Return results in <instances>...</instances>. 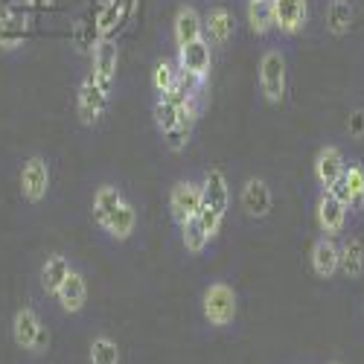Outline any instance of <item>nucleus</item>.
I'll return each instance as SVG.
<instances>
[{"mask_svg": "<svg viewBox=\"0 0 364 364\" xmlns=\"http://www.w3.org/2000/svg\"><path fill=\"white\" fill-rule=\"evenodd\" d=\"M230 210V184L228 175L219 166H210L201 175V210H198V225L204 228L207 239L213 242L222 233V225Z\"/></svg>", "mask_w": 364, "mask_h": 364, "instance_id": "nucleus-1", "label": "nucleus"}, {"mask_svg": "<svg viewBox=\"0 0 364 364\" xmlns=\"http://www.w3.org/2000/svg\"><path fill=\"white\" fill-rule=\"evenodd\" d=\"M257 87L268 105H283L289 97V58L280 47H265L257 68Z\"/></svg>", "mask_w": 364, "mask_h": 364, "instance_id": "nucleus-2", "label": "nucleus"}, {"mask_svg": "<svg viewBox=\"0 0 364 364\" xmlns=\"http://www.w3.org/2000/svg\"><path fill=\"white\" fill-rule=\"evenodd\" d=\"M201 318L213 329H230L239 318V294L228 280H213L201 291Z\"/></svg>", "mask_w": 364, "mask_h": 364, "instance_id": "nucleus-3", "label": "nucleus"}, {"mask_svg": "<svg viewBox=\"0 0 364 364\" xmlns=\"http://www.w3.org/2000/svg\"><path fill=\"white\" fill-rule=\"evenodd\" d=\"M175 65L181 70V79H187L193 87L207 90L210 82V68H213V47L207 38H198L193 44L178 47L175 53Z\"/></svg>", "mask_w": 364, "mask_h": 364, "instance_id": "nucleus-4", "label": "nucleus"}, {"mask_svg": "<svg viewBox=\"0 0 364 364\" xmlns=\"http://www.w3.org/2000/svg\"><path fill=\"white\" fill-rule=\"evenodd\" d=\"M108 105H111V90L102 87L94 73H85L79 87H76V117H79V123L87 126V129H94L102 123V117L108 114Z\"/></svg>", "mask_w": 364, "mask_h": 364, "instance_id": "nucleus-5", "label": "nucleus"}, {"mask_svg": "<svg viewBox=\"0 0 364 364\" xmlns=\"http://www.w3.org/2000/svg\"><path fill=\"white\" fill-rule=\"evenodd\" d=\"M236 201H239V210H242V216L245 219L265 222L271 216V210H274V190H271V184L265 178L251 175V178L242 181Z\"/></svg>", "mask_w": 364, "mask_h": 364, "instance_id": "nucleus-6", "label": "nucleus"}, {"mask_svg": "<svg viewBox=\"0 0 364 364\" xmlns=\"http://www.w3.org/2000/svg\"><path fill=\"white\" fill-rule=\"evenodd\" d=\"M53 169L44 155H29L21 164V196L26 204H41L50 196Z\"/></svg>", "mask_w": 364, "mask_h": 364, "instance_id": "nucleus-7", "label": "nucleus"}, {"mask_svg": "<svg viewBox=\"0 0 364 364\" xmlns=\"http://www.w3.org/2000/svg\"><path fill=\"white\" fill-rule=\"evenodd\" d=\"M166 207H169V219L175 222V228L196 219L201 210V181H196V178L175 181L166 196Z\"/></svg>", "mask_w": 364, "mask_h": 364, "instance_id": "nucleus-8", "label": "nucleus"}, {"mask_svg": "<svg viewBox=\"0 0 364 364\" xmlns=\"http://www.w3.org/2000/svg\"><path fill=\"white\" fill-rule=\"evenodd\" d=\"M315 225H318L321 236L341 239L347 233V225H350L347 204H341L329 190H318V198H315Z\"/></svg>", "mask_w": 364, "mask_h": 364, "instance_id": "nucleus-9", "label": "nucleus"}, {"mask_svg": "<svg viewBox=\"0 0 364 364\" xmlns=\"http://www.w3.org/2000/svg\"><path fill=\"white\" fill-rule=\"evenodd\" d=\"M29 29H33V18L29 12L18 4H6L0 6V50L4 53H15L26 44Z\"/></svg>", "mask_w": 364, "mask_h": 364, "instance_id": "nucleus-10", "label": "nucleus"}, {"mask_svg": "<svg viewBox=\"0 0 364 364\" xmlns=\"http://www.w3.org/2000/svg\"><path fill=\"white\" fill-rule=\"evenodd\" d=\"M271 18H274V33L283 38L300 36L309 23V0H268Z\"/></svg>", "mask_w": 364, "mask_h": 364, "instance_id": "nucleus-11", "label": "nucleus"}, {"mask_svg": "<svg viewBox=\"0 0 364 364\" xmlns=\"http://www.w3.org/2000/svg\"><path fill=\"white\" fill-rule=\"evenodd\" d=\"M347 164H350V158L338 143H323L318 149L315 161H312V178H315L318 190H329L332 184H336V181L344 175Z\"/></svg>", "mask_w": 364, "mask_h": 364, "instance_id": "nucleus-12", "label": "nucleus"}, {"mask_svg": "<svg viewBox=\"0 0 364 364\" xmlns=\"http://www.w3.org/2000/svg\"><path fill=\"white\" fill-rule=\"evenodd\" d=\"M204 21V38L210 41V47H219L225 50L233 38H236V15L225 6V4H213L207 6V12L201 15Z\"/></svg>", "mask_w": 364, "mask_h": 364, "instance_id": "nucleus-13", "label": "nucleus"}, {"mask_svg": "<svg viewBox=\"0 0 364 364\" xmlns=\"http://www.w3.org/2000/svg\"><path fill=\"white\" fill-rule=\"evenodd\" d=\"M117 70H119V44L114 38H100L90 47V73L102 87H114L117 82Z\"/></svg>", "mask_w": 364, "mask_h": 364, "instance_id": "nucleus-14", "label": "nucleus"}, {"mask_svg": "<svg viewBox=\"0 0 364 364\" xmlns=\"http://www.w3.org/2000/svg\"><path fill=\"white\" fill-rule=\"evenodd\" d=\"M309 268L318 280H332L338 274V239L332 236H315L309 248Z\"/></svg>", "mask_w": 364, "mask_h": 364, "instance_id": "nucleus-15", "label": "nucleus"}, {"mask_svg": "<svg viewBox=\"0 0 364 364\" xmlns=\"http://www.w3.org/2000/svg\"><path fill=\"white\" fill-rule=\"evenodd\" d=\"M87 294H90V289H87V277L82 274L79 268H73L70 274L65 277V283L58 286V291H55L53 297H55L58 309H62L65 315H79V312L87 306Z\"/></svg>", "mask_w": 364, "mask_h": 364, "instance_id": "nucleus-16", "label": "nucleus"}, {"mask_svg": "<svg viewBox=\"0 0 364 364\" xmlns=\"http://www.w3.org/2000/svg\"><path fill=\"white\" fill-rule=\"evenodd\" d=\"M123 201H126L123 187L111 184V181L100 184V187L94 190V198H90V216H94V225H97L100 230H105V225L111 222V216L117 213L119 207H123Z\"/></svg>", "mask_w": 364, "mask_h": 364, "instance_id": "nucleus-17", "label": "nucleus"}, {"mask_svg": "<svg viewBox=\"0 0 364 364\" xmlns=\"http://www.w3.org/2000/svg\"><path fill=\"white\" fill-rule=\"evenodd\" d=\"M204 38V21H201V12L193 6V4H184L178 6L175 18H172V44L175 50L184 47V44H193Z\"/></svg>", "mask_w": 364, "mask_h": 364, "instance_id": "nucleus-18", "label": "nucleus"}, {"mask_svg": "<svg viewBox=\"0 0 364 364\" xmlns=\"http://www.w3.org/2000/svg\"><path fill=\"white\" fill-rule=\"evenodd\" d=\"M338 274L347 280L364 277V239L355 233H344L338 239Z\"/></svg>", "mask_w": 364, "mask_h": 364, "instance_id": "nucleus-19", "label": "nucleus"}, {"mask_svg": "<svg viewBox=\"0 0 364 364\" xmlns=\"http://www.w3.org/2000/svg\"><path fill=\"white\" fill-rule=\"evenodd\" d=\"M41 323H44V321H41V315H38L33 306L15 309V315H12V341H15V347L23 350V353L33 350V341H36V336H38Z\"/></svg>", "mask_w": 364, "mask_h": 364, "instance_id": "nucleus-20", "label": "nucleus"}, {"mask_svg": "<svg viewBox=\"0 0 364 364\" xmlns=\"http://www.w3.org/2000/svg\"><path fill=\"white\" fill-rule=\"evenodd\" d=\"M137 228H140V210H137V204H134L132 198H126L123 207H119L117 213L111 216V222L105 225L102 233H105L111 242H129V239L137 233Z\"/></svg>", "mask_w": 364, "mask_h": 364, "instance_id": "nucleus-21", "label": "nucleus"}, {"mask_svg": "<svg viewBox=\"0 0 364 364\" xmlns=\"http://www.w3.org/2000/svg\"><path fill=\"white\" fill-rule=\"evenodd\" d=\"M73 268H76V265H73V259H70L68 254H50V257L41 262V271H38V283H41L44 294L53 297Z\"/></svg>", "mask_w": 364, "mask_h": 364, "instance_id": "nucleus-22", "label": "nucleus"}, {"mask_svg": "<svg viewBox=\"0 0 364 364\" xmlns=\"http://www.w3.org/2000/svg\"><path fill=\"white\" fill-rule=\"evenodd\" d=\"M353 21H355V9H353L350 0H329L326 15H323V26H326V33H329L332 38L350 36Z\"/></svg>", "mask_w": 364, "mask_h": 364, "instance_id": "nucleus-23", "label": "nucleus"}, {"mask_svg": "<svg viewBox=\"0 0 364 364\" xmlns=\"http://www.w3.org/2000/svg\"><path fill=\"white\" fill-rule=\"evenodd\" d=\"M126 18H129L126 0H105V4L100 6V12H97V21H94L97 41H100V38H114V33H117L119 26H123Z\"/></svg>", "mask_w": 364, "mask_h": 364, "instance_id": "nucleus-24", "label": "nucleus"}, {"mask_svg": "<svg viewBox=\"0 0 364 364\" xmlns=\"http://www.w3.org/2000/svg\"><path fill=\"white\" fill-rule=\"evenodd\" d=\"M344 190H347V207L350 216H361L364 213V164L361 161H350L344 175Z\"/></svg>", "mask_w": 364, "mask_h": 364, "instance_id": "nucleus-25", "label": "nucleus"}, {"mask_svg": "<svg viewBox=\"0 0 364 364\" xmlns=\"http://www.w3.org/2000/svg\"><path fill=\"white\" fill-rule=\"evenodd\" d=\"M151 119H155V129H158V134L164 137V134H172L175 129H181V126H190L187 119H184V114H181V105L178 102H172V100H155V105H151ZM190 129H196V126H190Z\"/></svg>", "mask_w": 364, "mask_h": 364, "instance_id": "nucleus-26", "label": "nucleus"}, {"mask_svg": "<svg viewBox=\"0 0 364 364\" xmlns=\"http://www.w3.org/2000/svg\"><path fill=\"white\" fill-rule=\"evenodd\" d=\"M87 364H123V350L108 332H97L87 347Z\"/></svg>", "mask_w": 364, "mask_h": 364, "instance_id": "nucleus-27", "label": "nucleus"}, {"mask_svg": "<svg viewBox=\"0 0 364 364\" xmlns=\"http://www.w3.org/2000/svg\"><path fill=\"white\" fill-rule=\"evenodd\" d=\"M181 79V70L175 65V58H161V62L155 65V70H151V90H155V97H166L169 90L178 85Z\"/></svg>", "mask_w": 364, "mask_h": 364, "instance_id": "nucleus-28", "label": "nucleus"}, {"mask_svg": "<svg viewBox=\"0 0 364 364\" xmlns=\"http://www.w3.org/2000/svg\"><path fill=\"white\" fill-rule=\"evenodd\" d=\"M245 15H248V26L257 38H268L274 33V18H271V6L268 0H257V4H248L245 6Z\"/></svg>", "mask_w": 364, "mask_h": 364, "instance_id": "nucleus-29", "label": "nucleus"}, {"mask_svg": "<svg viewBox=\"0 0 364 364\" xmlns=\"http://www.w3.org/2000/svg\"><path fill=\"white\" fill-rule=\"evenodd\" d=\"M178 233H181V245L190 257H201L207 248H210V239L204 233V228L198 225V219H190L184 225H178Z\"/></svg>", "mask_w": 364, "mask_h": 364, "instance_id": "nucleus-30", "label": "nucleus"}, {"mask_svg": "<svg viewBox=\"0 0 364 364\" xmlns=\"http://www.w3.org/2000/svg\"><path fill=\"white\" fill-rule=\"evenodd\" d=\"M190 137H193V129H190V126H181V129H175L172 134H164L161 140H164V146H166L169 151H175V155H178V151H184V149L190 146Z\"/></svg>", "mask_w": 364, "mask_h": 364, "instance_id": "nucleus-31", "label": "nucleus"}, {"mask_svg": "<svg viewBox=\"0 0 364 364\" xmlns=\"http://www.w3.org/2000/svg\"><path fill=\"white\" fill-rule=\"evenodd\" d=\"M50 341H53L50 329H47V323H41V329H38V336H36V341H33V350H29V355H47Z\"/></svg>", "mask_w": 364, "mask_h": 364, "instance_id": "nucleus-32", "label": "nucleus"}, {"mask_svg": "<svg viewBox=\"0 0 364 364\" xmlns=\"http://www.w3.org/2000/svg\"><path fill=\"white\" fill-rule=\"evenodd\" d=\"M361 126H364V114L358 111V114L350 117V132H353V134H361Z\"/></svg>", "mask_w": 364, "mask_h": 364, "instance_id": "nucleus-33", "label": "nucleus"}, {"mask_svg": "<svg viewBox=\"0 0 364 364\" xmlns=\"http://www.w3.org/2000/svg\"><path fill=\"white\" fill-rule=\"evenodd\" d=\"M326 364H344V361H338V358H332V361H326Z\"/></svg>", "mask_w": 364, "mask_h": 364, "instance_id": "nucleus-34", "label": "nucleus"}, {"mask_svg": "<svg viewBox=\"0 0 364 364\" xmlns=\"http://www.w3.org/2000/svg\"><path fill=\"white\" fill-rule=\"evenodd\" d=\"M361 318H364V300H361Z\"/></svg>", "mask_w": 364, "mask_h": 364, "instance_id": "nucleus-35", "label": "nucleus"}, {"mask_svg": "<svg viewBox=\"0 0 364 364\" xmlns=\"http://www.w3.org/2000/svg\"><path fill=\"white\" fill-rule=\"evenodd\" d=\"M248 4H257V0H248Z\"/></svg>", "mask_w": 364, "mask_h": 364, "instance_id": "nucleus-36", "label": "nucleus"}]
</instances>
